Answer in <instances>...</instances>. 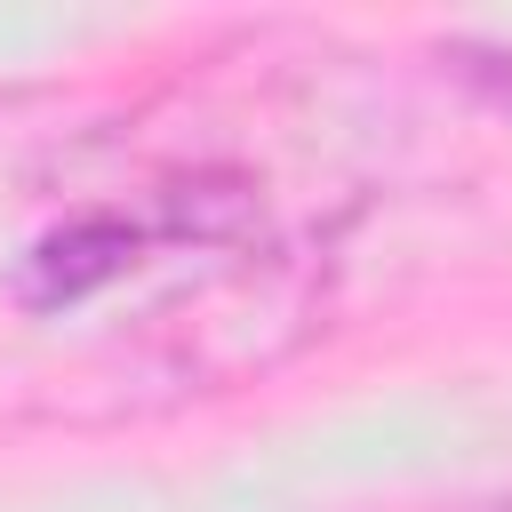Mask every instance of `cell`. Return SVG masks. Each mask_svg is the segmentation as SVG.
Instances as JSON below:
<instances>
[{"mask_svg": "<svg viewBox=\"0 0 512 512\" xmlns=\"http://www.w3.org/2000/svg\"><path fill=\"white\" fill-rule=\"evenodd\" d=\"M488 512H512V496H504V504H488Z\"/></svg>", "mask_w": 512, "mask_h": 512, "instance_id": "1", "label": "cell"}]
</instances>
